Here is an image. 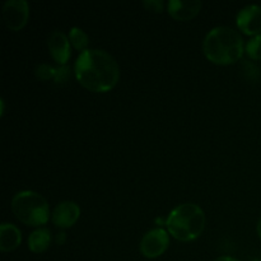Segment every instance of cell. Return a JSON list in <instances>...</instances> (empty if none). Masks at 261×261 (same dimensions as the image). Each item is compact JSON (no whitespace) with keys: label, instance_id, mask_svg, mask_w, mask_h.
I'll return each instance as SVG.
<instances>
[{"label":"cell","instance_id":"obj_19","mask_svg":"<svg viewBox=\"0 0 261 261\" xmlns=\"http://www.w3.org/2000/svg\"><path fill=\"white\" fill-rule=\"evenodd\" d=\"M257 233H259V237L261 240V218L259 219V222H257Z\"/></svg>","mask_w":261,"mask_h":261},{"label":"cell","instance_id":"obj_2","mask_svg":"<svg viewBox=\"0 0 261 261\" xmlns=\"http://www.w3.org/2000/svg\"><path fill=\"white\" fill-rule=\"evenodd\" d=\"M206 58L218 65H229L244 55V41L240 33L228 25H219L206 33L203 42Z\"/></svg>","mask_w":261,"mask_h":261},{"label":"cell","instance_id":"obj_15","mask_svg":"<svg viewBox=\"0 0 261 261\" xmlns=\"http://www.w3.org/2000/svg\"><path fill=\"white\" fill-rule=\"evenodd\" d=\"M35 74L41 81H50L55 78V66L48 65V64H40L36 66Z\"/></svg>","mask_w":261,"mask_h":261},{"label":"cell","instance_id":"obj_9","mask_svg":"<svg viewBox=\"0 0 261 261\" xmlns=\"http://www.w3.org/2000/svg\"><path fill=\"white\" fill-rule=\"evenodd\" d=\"M48 50L51 56L59 65H66L70 58V40L60 30H55L50 33L47 40Z\"/></svg>","mask_w":261,"mask_h":261},{"label":"cell","instance_id":"obj_20","mask_svg":"<svg viewBox=\"0 0 261 261\" xmlns=\"http://www.w3.org/2000/svg\"><path fill=\"white\" fill-rule=\"evenodd\" d=\"M254 261H261V259H257V260H254Z\"/></svg>","mask_w":261,"mask_h":261},{"label":"cell","instance_id":"obj_3","mask_svg":"<svg viewBox=\"0 0 261 261\" xmlns=\"http://www.w3.org/2000/svg\"><path fill=\"white\" fill-rule=\"evenodd\" d=\"M166 226L168 232L178 241H194L205 229V214L196 204H181L171 211L166 219Z\"/></svg>","mask_w":261,"mask_h":261},{"label":"cell","instance_id":"obj_16","mask_svg":"<svg viewBox=\"0 0 261 261\" xmlns=\"http://www.w3.org/2000/svg\"><path fill=\"white\" fill-rule=\"evenodd\" d=\"M69 75H70V69H69L68 65L55 66V78H54V81L56 83H65L69 79Z\"/></svg>","mask_w":261,"mask_h":261},{"label":"cell","instance_id":"obj_12","mask_svg":"<svg viewBox=\"0 0 261 261\" xmlns=\"http://www.w3.org/2000/svg\"><path fill=\"white\" fill-rule=\"evenodd\" d=\"M51 233L47 228H38L33 231L28 237V249L32 252L40 254L46 251L50 246Z\"/></svg>","mask_w":261,"mask_h":261},{"label":"cell","instance_id":"obj_10","mask_svg":"<svg viewBox=\"0 0 261 261\" xmlns=\"http://www.w3.org/2000/svg\"><path fill=\"white\" fill-rule=\"evenodd\" d=\"M203 3L200 0H170L167 10L176 20H190L200 12Z\"/></svg>","mask_w":261,"mask_h":261},{"label":"cell","instance_id":"obj_6","mask_svg":"<svg viewBox=\"0 0 261 261\" xmlns=\"http://www.w3.org/2000/svg\"><path fill=\"white\" fill-rule=\"evenodd\" d=\"M3 20L12 31H19L30 17V5L25 0H8L3 5Z\"/></svg>","mask_w":261,"mask_h":261},{"label":"cell","instance_id":"obj_1","mask_svg":"<svg viewBox=\"0 0 261 261\" xmlns=\"http://www.w3.org/2000/svg\"><path fill=\"white\" fill-rule=\"evenodd\" d=\"M74 73L79 83L92 92H109L120 78L117 61L111 54L99 48H88L79 54Z\"/></svg>","mask_w":261,"mask_h":261},{"label":"cell","instance_id":"obj_14","mask_svg":"<svg viewBox=\"0 0 261 261\" xmlns=\"http://www.w3.org/2000/svg\"><path fill=\"white\" fill-rule=\"evenodd\" d=\"M245 51L254 60H261V35L254 36L251 40L247 41Z\"/></svg>","mask_w":261,"mask_h":261},{"label":"cell","instance_id":"obj_11","mask_svg":"<svg viewBox=\"0 0 261 261\" xmlns=\"http://www.w3.org/2000/svg\"><path fill=\"white\" fill-rule=\"evenodd\" d=\"M22 241V233L19 229L10 223H3L0 226V250L3 252L13 251Z\"/></svg>","mask_w":261,"mask_h":261},{"label":"cell","instance_id":"obj_5","mask_svg":"<svg viewBox=\"0 0 261 261\" xmlns=\"http://www.w3.org/2000/svg\"><path fill=\"white\" fill-rule=\"evenodd\" d=\"M168 245H170V237L167 231L163 228H153L143 236L139 250L143 256L148 259H155L163 255Z\"/></svg>","mask_w":261,"mask_h":261},{"label":"cell","instance_id":"obj_8","mask_svg":"<svg viewBox=\"0 0 261 261\" xmlns=\"http://www.w3.org/2000/svg\"><path fill=\"white\" fill-rule=\"evenodd\" d=\"M81 216V208L74 201H61L51 214L53 223L59 228H69L74 226Z\"/></svg>","mask_w":261,"mask_h":261},{"label":"cell","instance_id":"obj_17","mask_svg":"<svg viewBox=\"0 0 261 261\" xmlns=\"http://www.w3.org/2000/svg\"><path fill=\"white\" fill-rule=\"evenodd\" d=\"M143 5L147 10L154 13H161L163 10V7H165L163 2H161V0H145V2H143Z\"/></svg>","mask_w":261,"mask_h":261},{"label":"cell","instance_id":"obj_4","mask_svg":"<svg viewBox=\"0 0 261 261\" xmlns=\"http://www.w3.org/2000/svg\"><path fill=\"white\" fill-rule=\"evenodd\" d=\"M12 211L25 226L40 227L50 219V208L43 196L36 191H19L12 199Z\"/></svg>","mask_w":261,"mask_h":261},{"label":"cell","instance_id":"obj_18","mask_svg":"<svg viewBox=\"0 0 261 261\" xmlns=\"http://www.w3.org/2000/svg\"><path fill=\"white\" fill-rule=\"evenodd\" d=\"M214 261H239V260L234 259V257H231V256H221Z\"/></svg>","mask_w":261,"mask_h":261},{"label":"cell","instance_id":"obj_13","mask_svg":"<svg viewBox=\"0 0 261 261\" xmlns=\"http://www.w3.org/2000/svg\"><path fill=\"white\" fill-rule=\"evenodd\" d=\"M69 40H70V43L73 45V47L75 48V50L81 51V53L88 50L87 46H88L89 43V38L88 36H87V33L84 32L82 28L79 27L70 28V32H69Z\"/></svg>","mask_w":261,"mask_h":261},{"label":"cell","instance_id":"obj_7","mask_svg":"<svg viewBox=\"0 0 261 261\" xmlns=\"http://www.w3.org/2000/svg\"><path fill=\"white\" fill-rule=\"evenodd\" d=\"M237 27L250 36L261 35V7L256 4L242 8L236 17Z\"/></svg>","mask_w":261,"mask_h":261}]
</instances>
